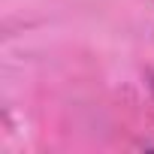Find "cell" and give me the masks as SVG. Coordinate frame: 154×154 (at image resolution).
<instances>
[{"label": "cell", "instance_id": "cell-1", "mask_svg": "<svg viewBox=\"0 0 154 154\" xmlns=\"http://www.w3.org/2000/svg\"><path fill=\"white\" fill-rule=\"evenodd\" d=\"M151 88H154V82H151Z\"/></svg>", "mask_w": 154, "mask_h": 154}]
</instances>
